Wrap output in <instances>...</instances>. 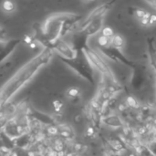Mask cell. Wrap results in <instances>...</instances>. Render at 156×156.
Returning <instances> with one entry per match:
<instances>
[{"label": "cell", "mask_w": 156, "mask_h": 156, "mask_svg": "<svg viewBox=\"0 0 156 156\" xmlns=\"http://www.w3.org/2000/svg\"><path fill=\"white\" fill-rule=\"evenodd\" d=\"M128 104H129L130 106H132V107H135L136 104H137V101H136V100H134L133 98H129V99H128Z\"/></svg>", "instance_id": "4fadbf2b"}, {"label": "cell", "mask_w": 156, "mask_h": 156, "mask_svg": "<svg viewBox=\"0 0 156 156\" xmlns=\"http://www.w3.org/2000/svg\"><path fill=\"white\" fill-rule=\"evenodd\" d=\"M93 133H94V129H93L92 127H89L88 130H87V134H88L89 136H91Z\"/></svg>", "instance_id": "9a60e30c"}, {"label": "cell", "mask_w": 156, "mask_h": 156, "mask_svg": "<svg viewBox=\"0 0 156 156\" xmlns=\"http://www.w3.org/2000/svg\"><path fill=\"white\" fill-rule=\"evenodd\" d=\"M144 70L142 69L141 67L138 65H134L133 68V75L131 79V85L133 89L139 90L144 83Z\"/></svg>", "instance_id": "5b68a950"}, {"label": "cell", "mask_w": 156, "mask_h": 156, "mask_svg": "<svg viewBox=\"0 0 156 156\" xmlns=\"http://www.w3.org/2000/svg\"><path fill=\"white\" fill-rule=\"evenodd\" d=\"M104 16L105 15H101L99 17H97L94 20H92L88 25V27L84 29V32L87 34L88 37L96 34L98 31H100L101 29V27L103 26V18H104Z\"/></svg>", "instance_id": "8992f818"}, {"label": "cell", "mask_w": 156, "mask_h": 156, "mask_svg": "<svg viewBox=\"0 0 156 156\" xmlns=\"http://www.w3.org/2000/svg\"><path fill=\"white\" fill-rule=\"evenodd\" d=\"M0 10L5 16H12L17 11V5L14 1L5 0L0 3Z\"/></svg>", "instance_id": "ba28073f"}, {"label": "cell", "mask_w": 156, "mask_h": 156, "mask_svg": "<svg viewBox=\"0 0 156 156\" xmlns=\"http://www.w3.org/2000/svg\"><path fill=\"white\" fill-rule=\"evenodd\" d=\"M101 36H103V37H105L111 39V38L114 36V32H113L112 28H111V27H104V28L102 29V35H101Z\"/></svg>", "instance_id": "8fae6325"}, {"label": "cell", "mask_w": 156, "mask_h": 156, "mask_svg": "<svg viewBox=\"0 0 156 156\" xmlns=\"http://www.w3.org/2000/svg\"><path fill=\"white\" fill-rule=\"evenodd\" d=\"M50 43V48L53 50H56L58 53H59L62 58H65V60H72L78 57L79 52L75 50L73 47L69 46L68 43L63 41L61 38L51 40Z\"/></svg>", "instance_id": "3957f363"}, {"label": "cell", "mask_w": 156, "mask_h": 156, "mask_svg": "<svg viewBox=\"0 0 156 156\" xmlns=\"http://www.w3.org/2000/svg\"><path fill=\"white\" fill-rule=\"evenodd\" d=\"M52 57L53 49L50 46L45 47L3 85L0 90V111H2L5 104L35 77L42 67L48 63Z\"/></svg>", "instance_id": "6da1fadb"}, {"label": "cell", "mask_w": 156, "mask_h": 156, "mask_svg": "<svg viewBox=\"0 0 156 156\" xmlns=\"http://www.w3.org/2000/svg\"><path fill=\"white\" fill-rule=\"evenodd\" d=\"M149 4H150V5H154V6L156 8V2H150Z\"/></svg>", "instance_id": "2e32d148"}, {"label": "cell", "mask_w": 156, "mask_h": 156, "mask_svg": "<svg viewBox=\"0 0 156 156\" xmlns=\"http://www.w3.org/2000/svg\"><path fill=\"white\" fill-rule=\"evenodd\" d=\"M0 156H1V155H0Z\"/></svg>", "instance_id": "ac0fdd59"}, {"label": "cell", "mask_w": 156, "mask_h": 156, "mask_svg": "<svg viewBox=\"0 0 156 156\" xmlns=\"http://www.w3.org/2000/svg\"><path fill=\"white\" fill-rule=\"evenodd\" d=\"M124 45V39L122 36L118 34H114V36L111 38L110 41V46L118 49H121Z\"/></svg>", "instance_id": "9c48e42d"}, {"label": "cell", "mask_w": 156, "mask_h": 156, "mask_svg": "<svg viewBox=\"0 0 156 156\" xmlns=\"http://www.w3.org/2000/svg\"><path fill=\"white\" fill-rule=\"evenodd\" d=\"M156 22V15H152L151 14V16L149 18V25H152V24H154Z\"/></svg>", "instance_id": "5bb4252c"}, {"label": "cell", "mask_w": 156, "mask_h": 156, "mask_svg": "<svg viewBox=\"0 0 156 156\" xmlns=\"http://www.w3.org/2000/svg\"><path fill=\"white\" fill-rule=\"evenodd\" d=\"M101 51L108 58L113 59V60H117V61H121L122 63L131 67L132 69L134 67L135 63H133V61L129 60L121 51V49H118V48H112L111 46L107 47V48H101Z\"/></svg>", "instance_id": "277c9868"}, {"label": "cell", "mask_w": 156, "mask_h": 156, "mask_svg": "<svg viewBox=\"0 0 156 156\" xmlns=\"http://www.w3.org/2000/svg\"><path fill=\"white\" fill-rule=\"evenodd\" d=\"M64 96L71 103H78L81 98V90L79 87H69L65 90Z\"/></svg>", "instance_id": "52a82bcc"}, {"label": "cell", "mask_w": 156, "mask_h": 156, "mask_svg": "<svg viewBox=\"0 0 156 156\" xmlns=\"http://www.w3.org/2000/svg\"><path fill=\"white\" fill-rule=\"evenodd\" d=\"M71 68H73L80 75H81L84 79H86L90 84L94 85V78L91 71L90 63L88 60L86 55L83 51H80L78 57L72 60H65Z\"/></svg>", "instance_id": "7a4b0ae2"}, {"label": "cell", "mask_w": 156, "mask_h": 156, "mask_svg": "<svg viewBox=\"0 0 156 156\" xmlns=\"http://www.w3.org/2000/svg\"><path fill=\"white\" fill-rule=\"evenodd\" d=\"M48 133L50 134V135H57L59 133V130L58 127L54 126V125H51L48 128Z\"/></svg>", "instance_id": "7c38bea8"}, {"label": "cell", "mask_w": 156, "mask_h": 156, "mask_svg": "<svg viewBox=\"0 0 156 156\" xmlns=\"http://www.w3.org/2000/svg\"><path fill=\"white\" fill-rule=\"evenodd\" d=\"M51 105H52V108H53L55 113H57V114L61 113L63 109H64V106H65L64 101L61 99H58V98L53 100L52 102H51Z\"/></svg>", "instance_id": "30bf717a"}, {"label": "cell", "mask_w": 156, "mask_h": 156, "mask_svg": "<svg viewBox=\"0 0 156 156\" xmlns=\"http://www.w3.org/2000/svg\"><path fill=\"white\" fill-rule=\"evenodd\" d=\"M66 156H76V155H75L74 154H72V153H71V154H68Z\"/></svg>", "instance_id": "e0dca14e"}]
</instances>
